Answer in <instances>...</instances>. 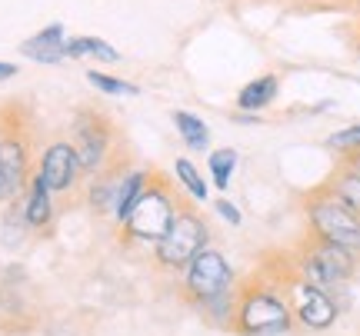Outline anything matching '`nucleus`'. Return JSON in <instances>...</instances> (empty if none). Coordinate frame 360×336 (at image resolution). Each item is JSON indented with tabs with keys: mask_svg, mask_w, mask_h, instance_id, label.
Listing matches in <instances>:
<instances>
[{
	"mask_svg": "<svg viewBox=\"0 0 360 336\" xmlns=\"http://www.w3.org/2000/svg\"><path fill=\"white\" fill-rule=\"evenodd\" d=\"M307 213L323 243H337L344 250H360V217L350 207H344L334 194L310 200Z\"/></svg>",
	"mask_w": 360,
	"mask_h": 336,
	"instance_id": "obj_1",
	"label": "nucleus"
},
{
	"mask_svg": "<svg viewBox=\"0 0 360 336\" xmlns=\"http://www.w3.org/2000/svg\"><path fill=\"white\" fill-rule=\"evenodd\" d=\"M174 170H177L180 183L187 187V194L197 196V200H207V183H204V177L197 173V167H193L191 160H177V163H174Z\"/></svg>",
	"mask_w": 360,
	"mask_h": 336,
	"instance_id": "obj_21",
	"label": "nucleus"
},
{
	"mask_svg": "<svg viewBox=\"0 0 360 336\" xmlns=\"http://www.w3.org/2000/svg\"><path fill=\"white\" fill-rule=\"evenodd\" d=\"M13 74H17V67H13V64H4V60H0V80L13 77Z\"/></svg>",
	"mask_w": 360,
	"mask_h": 336,
	"instance_id": "obj_24",
	"label": "nucleus"
},
{
	"mask_svg": "<svg viewBox=\"0 0 360 336\" xmlns=\"http://www.w3.org/2000/svg\"><path fill=\"white\" fill-rule=\"evenodd\" d=\"M294 307L297 320L310 330H327L337 320V303L330 300V293H323L321 286L314 283H294Z\"/></svg>",
	"mask_w": 360,
	"mask_h": 336,
	"instance_id": "obj_10",
	"label": "nucleus"
},
{
	"mask_svg": "<svg viewBox=\"0 0 360 336\" xmlns=\"http://www.w3.org/2000/svg\"><path fill=\"white\" fill-rule=\"evenodd\" d=\"M233 167H237V154H233V150H214V154H210V173H214V187L227 190V187H231Z\"/></svg>",
	"mask_w": 360,
	"mask_h": 336,
	"instance_id": "obj_20",
	"label": "nucleus"
},
{
	"mask_svg": "<svg viewBox=\"0 0 360 336\" xmlns=\"http://www.w3.org/2000/svg\"><path fill=\"white\" fill-rule=\"evenodd\" d=\"M87 80H90V87H97L101 93H110V97H137L141 93L134 83H127V80H120V77H107L101 70H90Z\"/></svg>",
	"mask_w": 360,
	"mask_h": 336,
	"instance_id": "obj_19",
	"label": "nucleus"
},
{
	"mask_svg": "<svg viewBox=\"0 0 360 336\" xmlns=\"http://www.w3.org/2000/svg\"><path fill=\"white\" fill-rule=\"evenodd\" d=\"M187 290L193 300L210 303V300L231 293V263L224 260V253L204 246L197 257L187 263Z\"/></svg>",
	"mask_w": 360,
	"mask_h": 336,
	"instance_id": "obj_4",
	"label": "nucleus"
},
{
	"mask_svg": "<svg viewBox=\"0 0 360 336\" xmlns=\"http://www.w3.org/2000/svg\"><path fill=\"white\" fill-rule=\"evenodd\" d=\"M154 246H157V260H160L164 267H170V270L187 267L207 246L204 220H197L193 213H177V220L170 223V230L164 233V240H157Z\"/></svg>",
	"mask_w": 360,
	"mask_h": 336,
	"instance_id": "obj_3",
	"label": "nucleus"
},
{
	"mask_svg": "<svg viewBox=\"0 0 360 336\" xmlns=\"http://www.w3.org/2000/svg\"><path fill=\"white\" fill-rule=\"evenodd\" d=\"M27 140L17 133L0 137V203H11L27 190Z\"/></svg>",
	"mask_w": 360,
	"mask_h": 336,
	"instance_id": "obj_7",
	"label": "nucleus"
},
{
	"mask_svg": "<svg viewBox=\"0 0 360 336\" xmlns=\"http://www.w3.org/2000/svg\"><path fill=\"white\" fill-rule=\"evenodd\" d=\"M330 194H334L344 207H350L360 217V170L357 167L344 170V173L334 180V190H330Z\"/></svg>",
	"mask_w": 360,
	"mask_h": 336,
	"instance_id": "obj_17",
	"label": "nucleus"
},
{
	"mask_svg": "<svg viewBox=\"0 0 360 336\" xmlns=\"http://www.w3.org/2000/svg\"><path fill=\"white\" fill-rule=\"evenodd\" d=\"M174 123H177L180 137H184V143L191 147V150H204L207 143H210V130H207L204 120H197L193 114H187V110H174Z\"/></svg>",
	"mask_w": 360,
	"mask_h": 336,
	"instance_id": "obj_15",
	"label": "nucleus"
},
{
	"mask_svg": "<svg viewBox=\"0 0 360 336\" xmlns=\"http://www.w3.org/2000/svg\"><path fill=\"white\" fill-rule=\"evenodd\" d=\"M304 276H307V283L321 286L327 293L330 286L354 276V250H344V246L321 240V246H314L310 257L304 260Z\"/></svg>",
	"mask_w": 360,
	"mask_h": 336,
	"instance_id": "obj_5",
	"label": "nucleus"
},
{
	"mask_svg": "<svg viewBox=\"0 0 360 336\" xmlns=\"http://www.w3.org/2000/svg\"><path fill=\"white\" fill-rule=\"evenodd\" d=\"M24 220L27 227H47L53 220V200H51V190H47V183L40 180V173H34L30 180H27V196H24Z\"/></svg>",
	"mask_w": 360,
	"mask_h": 336,
	"instance_id": "obj_12",
	"label": "nucleus"
},
{
	"mask_svg": "<svg viewBox=\"0 0 360 336\" xmlns=\"http://www.w3.org/2000/svg\"><path fill=\"white\" fill-rule=\"evenodd\" d=\"M220 213V217H224V220L231 223V227H240V210L233 207L231 200H217V207H214Z\"/></svg>",
	"mask_w": 360,
	"mask_h": 336,
	"instance_id": "obj_23",
	"label": "nucleus"
},
{
	"mask_svg": "<svg viewBox=\"0 0 360 336\" xmlns=\"http://www.w3.org/2000/svg\"><path fill=\"white\" fill-rule=\"evenodd\" d=\"M327 143L334 147V150H360V123L357 127H347V130H337L327 137Z\"/></svg>",
	"mask_w": 360,
	"mask_h": 336,
	"instance_id": "obj_22",
	"label": "nucleus"
},
{
	"mask_svg": "<svg viewBox=\"0 0 360 336\" xmlns=\"http://www.w3.org/2000/svg\"><path fill=\"white\" fill-rule=\"evenodd\" d=\"M274 97H277V77H257L254 83H247L240 97H237V107L240 110H264L267 104H274Z\"/></svg>",
	"mask_w": 360,
	"mask_h": 336,
	"instance_id": "obj_14",
	"label": "nucleus"
},
{
	"mask_svg": "<svg viewBox=\"0 0 360 336\" xmlns=\"http://www.w3.org/2000/svg\"><path fill=\"white\" fill-rule=\"evenodd\" d=\"M240 330L250 336H281L290 330V310L270 293H250L240 307Z\"/></svg>",
	"mask_w": 360,
	"mask_h": 336,
	"instance_id": "obj_6",
	"label": "nucleus"
},
{
	"mask_svg": "<svg viewBox=\"0 0 360 336\" xmlns=\"http://www.w3.org/2000/svg\"><path fill=\"white\" fill-rule=\"evenodd\" d=\"M174 220H177V210L170 203V196L160 187H147L143 196L137 200V207L130 210V217L124 220V230L134 240L157 243V240H164V233L170 230Z\"/></svg>",
	"mask_w": 360,
	"mask_h": 336,
	"instance_id": "obj_2",
	"label": "nucleus"
},
{
	"mask_svg": "<svg viewBox=\"0 0 360 336\" xmlns=\"http://www.w3.org/2000/svg\"><path fill=\"white\" fill-rule=\"evenodd\" d=\"M147 190V173L143 170H134L127 177H120V187H117V200H114V217L117 223H124L130 217V210L137 207V200Z\"/></svg>",
	"mask_w": 360,
	"mask_h": 336,
	"instance_id": "obj_13",
	"label": "nucleus"
},
{
	"mask_svg": "<svg viewBox=\"0 0 360 336\" xmlns=\"http://www.w3.org/2000/svg\"><path fill=\"white\" fill-rule=\"evenodd\" d=\"M117 187H120V177L110 173L90 187V207L97 213H114V200H117Z\"/></svg>",
	"mask_w": 360,
	"mask_h": 336,
	"instance_id": "obj_18",
	"label": "nucleus"
},
{
	"mask_svg": "<svg viewBox=\"0 0 360 336\" xmlns=\"http://www.w3.org/2000/svg\"><path fill=\"white\" fill-rule=\"evenodd\" d=\"M40 180L47 183L51 194H67L74 183H77V173H80V163H77V154H74V143H51L44 156H40Z\"/></svg>",
	"mask_w": 360,
	"mask_h": 336,
	"instance_id": "obj_8",
	"label": "nucleus"
},
{
	"mask_svg": "<svg viewBox=\"0 0 360 336\" xmlns=\"http://www.w3.org/2000/svg\"><path fill=\"white\" fill-rule=\"evenodd\" d=\"M107 147H110V130L103 120L97 116H77V140H74V154H77L80 170H94L103 167V156H107Z\"/></svg>",
	"mask_w": 360,
	"mask_h": 336,
	"instance_id": "obj_9",
	"label": "nucleus"
},
{
	"mask_svg": "<svg viewBox=\"0 0 360 336\" xmlns=\"http://www.w3.org/2000/svg\"><path fill=\"white\" fill-rule=\"evenodd\" d=\"M354 167H357V170H360V156H357V160H354Z\"/></svg>",
	"mask_w": 360,
	"mask_h": 336,
	"instance_id": "obj_25",
	"label": "nucleus"
},
{
	"mask_svg": "<svg viewBox=\"0 0 360 336\" xmlns=\"http://www.w3.org/2000/svg\"><path fill=\"white\" fill-rule=\"evenodd\" d=\"M20 51L37 60V64H60L67 57V40H64V24H51L44 27L40 34H34L30 40L20 43Z\"/></svg>",
	"mask_w": 360,
	"mask_h": 336,
	"instance_id": "obj_11",
	"label": "nucleus"
},
{
	"mask_svg": "<svg viewBox=\"0 0 360 336\" xmlns=\"http://www.w3.org/2000/svg\"><path fill=\"white\" fill-rule=\"evenodd\" d=\"M67 57H97V60H107V64H117V60H120V53H117L107 40H97V37L67 40Z\"/></svg>",
	"mask_w": 360,
	"mask_h": 336,
	"instance_id": "obj_16",
	"label": "nucleus"
}]
</instances>
